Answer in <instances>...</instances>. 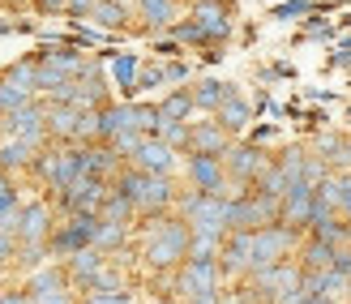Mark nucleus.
Instances as JSON below:
<instances>
[{
	"mask_svg": "<svg viewBox=\"0 0 351 304\" xmlns=\"http://www.w3.org/2000/svg\"><path fill=\"white\" fill-rule=\"evenodd\" d=\"M257 288L266 292L270 300L278 304H304V288H300V274H295V266H283V261H274L266 266V270H257Z\"/></svg>",
	"mask_w": 351,
	"mask_h": 304,
	"instance_id": "f257e3e1",
	"label": "nucleus"
},
{
	"mask_svg": "<svg viewBox=\"0 0 351 304\" xmlns=\"http://www.w3.org/2000/svg\"><path fill=\"white\" fill-rule=\"evenodd\" d=\"M184 214L193 231H202V236H219V231L227 227V202L219 198V193H193V198L184 202Z\"/></svg>",
	"mask_w": 351,
	"mask_h": 304,
	"instance_id": "f03ea898",
	"label": "nucleus"
},
{
	"mask_svg": "<svg viewBox=\"0 0 351 304\" xmlns=\"http://www.w3.org/2000/svg\"><path fill=\"white\" fill-rule=\"evenodd\" d=\"M189 227L184 223H163L159 231L150 236V244H146V261L150 266H171V261H180L184 253H189Z\"/></svg>",
	"mask_w": 351,
	"mask_h": 304,
	"instance_id": "7ed1b4c3",
	"label": "nucleus"
},
{
	"mask_svg": "<svg viewBox=\"0 0 351 304\" xmlns=\"http://www.w3.org/2000/svg\"><path fill=\"white\" fill-rule=\"evenodd\" d=\"M120 189L133 198V206H142V210H159L171 202V185H167V176H154V172H133L120 180Z\"/></svg>",
	"mask_w": 351,
	"mask_h": 304,
	"instance_id": "20e7f679",
	"label": "nucleus"
},
{
	"mask_svg": "<svg viewBox=\"0 0 351 304\" xmlns=\"http://www.w3.org/2000/svg\"><path fill=\"white\" fill-rule=\"evenodd\" d=\"M180 296H189V304H219L215 296V261H197L193 257L184 266V274H180Z\"/></svg>",
	"mask_w": 351,
	"mask_h": 304,
	"instance_id": "39448f33",
	"label": "nucleus"
},
{
	"mask_svg": "<svg viewBox=\"0 0 351 304\" xmlns=\"http://www.w3.org/2000/svg\"><path fill=\"white\" fill-rule=\"evenodd\" d=\"M30 91H39V69H34V65H17L13 73L0 82V112H17V107H26Z\"/></svg>",
	"mask_w": 351,
	"mask_h": 304,
	"instance_id": "423d86ee",
	"label": "nucleus"
},
{
	"mask_svg": "<svg viewBox=\"0 0 351 304\" xmlns=\"http://www.w3.org/2000/svg\"><path fill=\"white\" fill-rule=\"evenodd\" d=\"M270 214H274V198H236V202H227V227L257 231Z\"/></svg>",
	"mask_w": 351,
	"mask_h": 304,
	"instance_id": "0eeeda50",
	"label": "nucleus"
},
{
	"mask_svg": "<svg viewBox=\"0 0 351 304\" xmlns=\"http://www.w3.org/2000/svg\"><path fill=\"white\" fill-rule=\"evenodd\" d=\"M291 248V231L287 227H257L253 231V270L283 261V253Z\"/></svg>",
	"mask_w": 351,
	"mask_h": 304,
	"instance_id": "6e6552de",
	"label": "nucleus"
},
{
	"mask_svg": "<svg viewBox=\"0 0 351 304\" xmlns=\"http://www.w3.org/2000/svg\"><path fill=\"white\" fill-rule=\"evenodd\" d=\"M0 124H5L9 137H22V141H30V146H34V141L43 137V129H47V112L26 103V107H17V112H5V120H0Z\"/></svg>",
	"mask_w": 351,
	"mask_h": 304,
	"instance_id": "1a4fd4ad",
	"label": "nucleus"
},
{
	"mask_svg": "<svg viewBox=\"0 0 351 304\" xmlns=\"http://www.w3.org/2000/svg\"><path fill=\"white\" fill-rule=\"evenodd\" d=\"M137 159V167H142V172H154V176H167L171 172V146H167V141H154V137H146L142 141V150H137L133 154Z\"/></svg>",
	"mask_w": 351,
	"mask_h": 304,
	"instance_id": "9d476101",
	"label": "nucleus"
},
{
	"mask_svg": "<svg viewBox=\"0 0 351 304\" xmlns=\"http://www.w3.org/2000/svg\"><path fill=\"white\" fill-rule=\"evenodd\" d=\"M313 185H304V180H295L287 193H283V210H287V223H308L313 219Z\"/></svg>",
	"mask_w": 351,
	"mask_h": 304,
	"instance_id": "9b49d317",
	"label": "nucleus"
},
{
	"mask_svg": "<svg viewBox=\"0 0 351 304\" xmlns=\"http://www.w3.org/2000/svg\"><path fill=\"white\" fill-rule=\"evenodd\" d=\"M64 189H69V206H73L77 214H90L103 202V185L95 180V176H77V180L64 185Z\"/></svg>",
	"mask_w": 351,
	"mask_h": 304,
	"instance_id": "f8f14e48",
	"label": "nucleus"
},
{
	"mask_svg": "<svg viewBox=\"0 0 351 304\" xmlns=\"http://www.w3.org/2000/svg\"><path fill=\"white\" fill-rule=\"evenodd\" d=\"M95 231H99V219L82 214V219H73V227L56 236V248H86V244H95Z\"/></svg>",
	"mask_w": 351,
	"mask_h": 304,
	"instance_id": "ddd939ff",
	"label": "nucleus"
},
{
	"mask_svg": "<svg viewBox=\"0 0 351 304\" xmlns=\"http://www.w3.org/2000/svg\"><path fill=\"white\" fill-rule=\"evenodd\" d=\"M189 176H193V185H197L202 193H219V159L215 154H197V159H193V163H189Z\"/></svg>",
	"mask_w": 351,
	"mask_h": 304,
	"instance_id": "4468645a",
	"label": "nucleus"
},
{
	"mask_svg": "<svg viewBox=\"0 0 351 304\" xmlns=\"http://www.w3.org/2000/svg\"><path fill=\"white\" fill-rule=\"evenodd\" d=\"M223 261H227V270H249L253 266V231H236L232 244L223 248Z\"/></svg>",
	"mask_w": 351,
	"mask_h": 304,
	"instance_id": "2eb2a0df",
	"label": "nucleus"
},
{
	"mask_svg": "<svg viewBox=\"0 0 351 304\" xmlns=\"http://www.w3.org/2000/svg\"><path fill=\"white\" fill-rule=\"evenodd\" d=\"M193 22L206 34H227V13H223L219 0H197V5H193Z\"/></svg>",
	"mask_w": 351,
	"mask_h": 304,
	"instance_id": "dca6fc26",
	"label": "nucleus"
},
{
	"mask_svg": "<svg viewBox=\"0 0 351 304\" xmlns=\"http://www.w3.org/2000/svg\"><path fill=\"white\" fill-rule=\"evenodd\" d=\"M82 112H86V107H77V103L51 107V112H47V129L60 133V137H77V120H82Z\"/></svg>",
	"mask_w": 351,
	"mask_h": 304,
	"instance_id": "f3484780",
	"label": "nucleus"
},
{
	"mask_svg": "<svg viewBox=\"0 0 351 304\" xmlns=\"http://www.w3.org/2000/svg\"><path fill=\"white\" fill-rule=\"evenodd\" d=\"M17 236H22L26 244H39L47 236V206H26L22 223H17Z\"/></svg>",
	"mask_w": 351,
	"mask_h": 304,
	"instance_id": "a211bd4d",
	"label": "nucleus"
},
{
	"mask_svg": "<svg viewBox=\"0 0 351 304\" xmlns=\"http://www.w3.org/2000/svg\"><path fill=\"white\" fill-rule=\"evenodd\" d=\"M30 304H69V296H64V288H60V279L51 274V270L34 279V288H30Z\"/></svg>",
	"mask_w": 351,
	"mask_h": 304,
	"instance_id": "6ab92c4d",
	"label": "nucleus"
},
{
	"mask_svg": "<svg viewBox=\"0 0 351 304\" xmlns=\"http://www.w3.org/2000/svg\"><path fill=\"white\" fill-rule=\"evenodd\" d=\"M232 172L240 176V180H249V176H261V172H266V159H261V150H253V146H240V150L232 154Z\"/></svg>",
	"mask_w": 351,
	"mask_h": 304,
	"instance_id": "aec40b11",
	"label": "nucleus"
},
{
	"mask_svg": "<svg viewBox=\"0 0 351 304\" xmlns=\"http://www.w3.org/2000/svg\"><path fill=\"white\" fill-rule=\"evenodd\" d=\"M129 129H137V124H133V107H108V112L99 116V133H108V137L129 133Z\"/></svg>",
	"mask_w": 351,
	"mask_h": 304,
	"instance_id": "412c9836",
	"label": "nucleus"
},
{
	"mask_svg": "<svg viewBox=\"0 0 351 304\" xmlns=\"http://www.w3.org/2000/svg\"><path fill=\"white\" fill-rule=\"evenodd\" d=\"M227 99H232V86H223V82H202L197 95H193V103L206 107V112H219Z\"/></svg>",
	"mask_w": 351,
	"mask_h": 304,
	"instance_id": "4be33fe9",
	"label": "nucleus"
},
{
	"mask_svg": "<svg viewBox=\"0 0 351 304\" xmlns=\"http://www.w3.org/2000/svg\"><path fill=\"white\" fill-rule=\"evenodd\" d=\"M189 141L197 146V154H219L227 137H223L219 124H202V129H193V133H189Z\"/></svg>",
	"mask_w": 351,
	"mask_h": 304,
	"instance_id": "5701e85b",
	"label": "nucleus"
},
{
	"mask_svg": "<svg viewBox=\"0 0 351 304\" xmlns=\"http://www.w3.org/2000/svg\"><path fill=\"white\" fill-rule=\"evenodd\" d=\"M90 22H99L103 30H116V26H125V9H120L116 0H95Z\"/></svg>",
	"mask_w": 351,
	"mask_h": 304,
	"instance_id": "b1692460",
	"label": "nucleus"
},
{
	"mask_svg": "<svg viewBox=\"0 0 351 304\" xmlns=\"http://www.w3.org/2000/svg\"><path fill=\"white\" fill-rule=\"evenodd\" d=\"M26 159H30V141H22V137L0 141V167H22Z\"/></svg>",
	"mask_w": 351,
	"mask_h": 304,
	"instance_id": "393cba45",
	"label": "nucleus"
},
{
	"mask_svg": "<svg viewBox=\"0 0 351 304\" xmlns=\"http://www.w3.org/2000/svg\"><path fill=\"white\" fill-rule=\"evenodd\" d=\"M219 124H223V129H244V124H249V107L232 95V99L219 107Z\"/></svg>",
	"mask_w": 351,
	"mask_h": 304,
	"instance_id": "a878e982",
	"label": "nucleus"
},
{
	"mask_svg": "<svg viewBox=\"0 0 351 304\" xmlns=\"http://www.w3.org/2000/svg\"><path fill=\"white\" fill-rule=\"evenodd\" d=\"M17 223H22V210H17L13 189H0V231H17Z\"/></svg>",
	"mask_w": 351,
	"mask_h": 304,
	"instance_id": "bb28decb",
	"label": "nucleus"
},
{
	"mask_svg": "<svg viewBox=\"0 0 351 304\" xmlns=\"http://www.w3.org/2000/svg\"><path fill=\"white\" fill-rule=\"evenodd\" d=\"M99 270H103V266H99V253H95V248H86V253L77 248V257H73V274H77L82 283H95Z\"/></svg>",
	"mask_w": 351,
	"mask_h": 304,
	"instance_id": "cd10ccee",
	"label": "nucleus"
},
{
	"mask_svg": "<svg viewBox=\"0 0 351 304\" xmlns=\"http://www.w3.org/2000/svg\"><path fill=\"white\" fill-rule=\"evenodd\" d=\"M120 240H125V223L103 219V223H99V231H95V248H116Z\"/></svg>",
	"mask_w": 351,
	"mask_h": 304,
	"instance_id": "c85d7f7f",
	"label": "nucleus"
},
{
	"mask_svg": "<svg viewBox=\"0 0 351 304\" xmlns=\"http://www.w3.org/2000/svg\"><path fill=\"white\" fill-rule=\"evenodd\" d=\"M129 210H133V198L129 193H116V198L103 202V219H112V223H125L129 219Z\"/></svg>",
	"mask_w": 351,
	"mask_h": 304,
	"instance_id": "c756f323",
	"label": "nucleus"
},
{
	"mask_svg": "<svg viewBox=\"0 0 351 304\" xmlns=\"http://www.w3.org/2000/svg\"><path fill=\"white\" fill-rule=\"evenodd\" d=\"M215 244H219V236H202V231H193L189 253L197 257V261H215Z\"/></svg>",
	"mask_w": 351,
	"mask_h": 304,
	"instance_id": "7c9ffc66",
	"label": "nucleus"
},
{
	"mask_svg": "<svg viewBox=\"0 0 351 304\" xmlns=\"http://www.w3.org/2000/svg\"><path fill=\"white\" fill-rule=\"evenodd\" d=\"M171 5H176V0H142V13H146V22H154V26L171 22Z\"/></svg>",
	"mask_w": 351,
	"mask_h": 304,
	"instance_id": "2f4dec72",
	"label": "nucleus"
},
{
	"mask_svg": "<svg viewBox=\"0 0 351 304\" xmlns=\"http://www.w3.org/2000/svg\"><path fill=\"white\" fill-rule=\"evenodd\" d=\"M159 112H163V120H184V116L193 112V95H171Z\"/></svg>",
	"mask_w": 351,
	"mask_h": 304,
	"instance_id": "473e14b6",
	"label": "nucleus"
},
{
	"mask_svg": "<svg viewBox=\"0 0 351 304\" xmlns=\"http://www.w3.org/2000/svg\"><path fill=\"white\" fill-rule=\"evenodd\" d=\"M142 141H146L142 133L129 129V133H116V137H112V150H116V154H137V150H142Z\"/></svg>",
	"mask_w": 351,
	"mask_h": 304,
	"instance_id": "72a5a7b5",
	"label": "nucleus"
},
{
	"mask_svg": "<svg viewBox=\"0 0 351 304\" xmlns=\"http://www.w3.org/2000/svg\"><path fill=\"white\" fill-rule=\"evenodd\" d=\"M86 304H129V296L120 288H95L90 296H86Z\"/></svg>",
	"mask_w": 351,
	"mask_h": 304,
	"instance_id": "f704fd0d",
	"label": "nucleus"
},
{
	"mask_svg": "<svg viewBox=\"0 0 351 304\" xmlns=\"http://www.w3.org/2000/svg\"><path fill=\"white\" fill-rule=\"evenodd\" d=\"M163 141L167 146H180V141H189V129H184V120H163Z\"/></svg>",
	"mask_w": 351,
	"mask_h": 304,
	"instance_id": "c9c22d12",
	"label": "nucleus"
},
{
	"mask_svg": "<svg viewBox=\"0 0 351 304\" xmlns=\"http://www.w3.org/2000/svg\"><path fill=\"white\" fill-rule=\"evenodd\" d=\"M330 261H335V253H330V244H326V240H317V244L308 248V266H313V270H326Z\"/></svg>",
	"mask_w": 351,
	"mask_h": 304,
	"instance_id": "e433bc0d",
	"label": "nucleus"
},
{
	"mask_svg": "<svg viewBox=\"0 0 351 304\" xmlns=\"http://www.w3.org/2000/svg\"><path fill=\"white\" fill-rule=\"evenodd\" d=\"M133 56H116V65H112V73H116V82L120 86H125V91H129V86H133Z\"/></svg>",
	"mask_w": 351,
	"mask_h": 304,
	"instance_id": "4c0bfd02",
	"label": "nucleus"
},
{
	"mask_svg": "<svg viewBox=\"0 0 351 304\" xmlns=\"http://www.w3.org/2000/svg\"><path fill=\"white\" fill-rule=\"evenodd\" d=\"M308 13V5H300V0H295V5H283V9H274V17H304Z\"/></svg>",
	"mask_w": 351,
	"mask_h": 304,
	"instance_id": "58836bf2",
	"label": "nucleus"
},
{
	"mask_svg": "<svg viewBox=\"0 0 351 304\" xmlns=\"http://www.w3.org/2000/svg\"><path fill=\"white\" fill-rule=\"evenodd\" d=\"M339 206L351 210V176H343V180H339Z\"/></svg>",
	"mask_w": 351,
	"mask_h": 304,
	"instance_id": "ea45409f",
	"label": "nucleus"
},
{
	"mask_svg": "<svg viewBox=\"0 0 351 304\" xmlns=\"http://www.w3.org/2000/svg\"><path fill=\"white\" fill-rule=\"evenodd\" d=\"M9 253H13V244H9V231H0V261H9Z\"/></svg>",
	"mask_w": 351,
	"mask_h": 304,
	"instance_id": "a19ab883",
	"label": "nucleus"
},
{
	"mask_svg": "<svg viewBox=\"0 0 351 304\" xmlns=\"http://www.w3.org/2000/svg\"><path fill=\"white\" fill-rule=\"evenodd\" d=\"M69 9H73V13H90L95 0H69Z\"/></svg>",
	"mask_w": 351,
	"mask_h": 304,
	"instance_id": "79ce46f5",
	"label": "nucleus"
},
{
	"mask_svg": "<svg viewBox=\"0 0 351 304\" xmlns=\"http://www.w3.org/2000/svg\"><path fill=\"white\" fill-rule=\"evenodd\" d=\"M64 5H69V0H39L43 13H56V9H64Z\"/></svg>",
	"mask_w": 351,
	"mask_h": 304,
	"instance_id": "37998d69",
	"label": "nucleus"
},
{
	"mask_svg": "<svg viewBox=\"0 0 351 304\" xmlns=\"http://www.w3.org/2000/svg\"><path fill=\"white\" fill-rule=\"evenodd\" d=\"M0 304H30L26 296H17V292H5V296H0Z\"/></svg>",
	"mask_w": 351,
	"mask_h": 304,
	"instance_id": "c03bdc74",
	"label": "nucleus"
},
{
	"mask_svg": "<svg viewBox=\"0 0 351 304\" xmlns=\"http://www.w3.org/2000/svg\"><path fill=\"white\" fill-rule=\"evenodd\" d=\"M304 304H330V296H308Z\"/></svg>",
	"mask_w": 351,
	"mask_h": 304,
	"instance_id": "a18cd8bd",
	"label": "nucleus"
},
{
	"mask_svg": "<svg viewBox=\"0 0 351 304\" xmlns=\"http://www.w3.org/2000/svg\"><path fill=\"white\" fill-rule=\"evenodd\" d=\"M0 189H9V185H5V172H0Z\"/></svg>",
	"mask_w": 351,
	"mask_h": 304,
	"instance_id": "49530a36",
	"label": "nucleus"
},
{
	"mask_svg": "<svg viewBox=\"0 0 351 304\" xmlns=\"http://www.w3.org/2000/svg\"><path fill=\"white\" fill-rule=\"evenodd\" d=\"M13 5H22V0H13Z\"/></svg>",
	"mask_w": 351,
	"mask_h": 304,
	"instance_id": "de8ad7c7",
	"label": "nucleus"
}]
</instances>
